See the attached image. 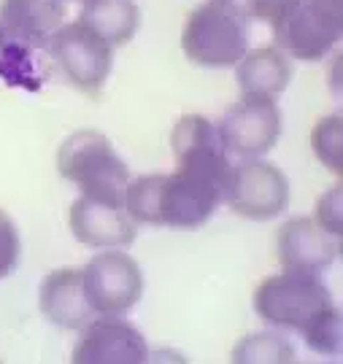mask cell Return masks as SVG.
<instances>
[{"label": "cell", "instance_id": "obj_1", "mask_svg": "<svg viewBox=\"0 0 343 364\" xmlns=\"http://www.w3.org/2000/svg\"><path fill=\"white\" fill-rule=\"evenodd\" d=\"M254 313L268 326L297 332L317 353H341V311L317 273L284 270L254 289Z\"/></svg>", "mask_w": 343, "mask_h": 364}, {"label": "cell", "instance_id": "obj_2", "mask_svg": "<svg viewBox=\"0 0 343 364\" xmlns=\"http://www.w3.org/2000/svg\"><path fill=\"white\" fill-rule=\"evenodd\" d=\"M225 203V192L195 176L154 173L130 178L125 189V210L135 224L198 230Z\"/></svg>", "mask_w": 343, "mask_h": 364}, {"label": "cell", "instance_id": "obj_3", "mask_svg": "<svg viewBox=\"0 0 343 364\" xmlns=\"http://www.w3.org/2000/svg\"><path fill=\"white\" fill-rule=\"evenodd\" d=\"M186 60L198 68H236L249 52V14L236 0H209L189 14L181 33Z\"/></svg>", "mask_w": 343, "mask_h": 364}, {"label": "cell", "instance_id": "obj_4", "mask_svg": "<svg viewBox=\"0 0 343 364\" xmlns=\"http://www.w3.org/2000/svg\"><path fill=\"white\" fill-rule=\"evenodd\" d=\"M57 170L65 181L76 183L84 197L125 205L130 168L119 159L103 132L79 130L68 135L57 151Z\"/></svg>", "mask_w": 343, "mask_h": 364}, {"label": "cell", "instance_id": "obj_5", "mask_svg": "<svg viewBox=\"0 0 343 364\" xmlns=\"http://www.w3.org/2000/svg\"><path fill=\"white\" fill-rule=\"evenodd\" d=\"M270 27L278 52L303 63L324 60L341 43L343 0H300Z\"/></svg>", "mask_w": 343, "mask_h": 364}, {"label": "cell", "instance_id": "obj_6", "mask_svg": "<svg viewBox=\"0 0 343 364\" xmlns=\"http://www.w3.org/2000/svg\"><path fill=\"white\" fill-rule=\"evenodd\" d=\"M46 49L54 63L63 68L68 81L81 92H90V95L100 92V87L111 76L114 46L81 19L68 22V25L63 22Z\"/></svg>", "mask_w": 343, "mask_h": 364}, {"label": "cell", "instance_id": "obj_7", "mask_svg": "<svg viewBox=\"0 0 343 364\" xmlns=\"http://www.w3.org/2000/svg\"><path fill=\"white\" fill-rule=\"evenodd\" d=\"M225 203L241 219H278L290 205V181L284 170L265 159H243L230 170Z\"/></svg>", "mask_w": 343, "mask_h": 364}, {"label": "cell", "instance_id": "obj_8", "mask_svg": "<svg viewBox=\"0 0 343 364\" xmlns=\"http://www.w3.org/2000/svg\"><path fill=\"white\" fill-rule=\"evenodd\" d=\"M281 127L284 119L276 100L260 95H243L222 114L216 132L227 154H236L241 159H260L278 144Z\"/></svg>", "mask_w": 343, "mask_h": 364}, {"label": "cell", "instance_id": "obj_9", "mask_svg": "<svg viewBox=\"0 0 343 364\" xmlns=\"http://www.w3.org/2000/svg\"><path fill=\"white\" fill-rule=\"evenodd\" d=\"M84 294L95 313L122 316L138 305L144 294V273L138 262L125 251L108 248L81 267Z\"/></svg>", "mask_w": 343, "mask_h": 364}, {"label": "cell", "instance_id": "obj_10", "mask_svg": "<svg viewBox=\"0 0 343 364\" xmlns=\"http://www.w3.org/2000/svg\"><path fill=\"white\" fill-rule=\"evenodd\" d=\"M171 146L179 162L176 170L213 183L216 189L225 192L233 165H230V154L225 151L211 119L200 117V114L181 117L171 132Z\"/></svg>", "mask_w": 343, "mask_h": 364}, {"label": "cell", "instance_id": "obj_11", "mask_svg": "<svg viewBox=\"0 0 343 364\" xmlns=\"http://www.w3.org/2000/svg\"><path fill=\"white\" fill-rule=\"evenodd\" d=\"M70 359L76 364H144L149 362V346L127 318L100 316L81 326Z\"/></svg>", "mask_w": 343, "mask_h": 364}, {"label": "cell", "instance_id": "obj_12", "mask_svg": "<svg viewBox=\"0 0 343 364\" xmlns=\"http://www.w3.org/2000/svg\"><path fill=\"white\" fill-rule=\"evenodd\" d=\"M276 254L284 270H303L322 275L341 257V237L324 232L314 219L295 216L276 232Z\"/></svg>", "mask_w": 343, "mask_h": 364}, {"label": "cell", "instance_id": "obj_13", "mask_svg": "<svg viewBox=\"0 0 343 364\" xmlns=\"http://www.w3.org/2000/svg\"><path fill=\"white\" fill-rule=\"evenodd\" d=\"M68 224L79 243L93 248L132 246V240L138 235V224L130 219L125 205L84 195L68 210Z\"/></svg>", "mask_w": 343, "mask_h": 364}, {"label": "cell", "instance_id": "obj_14", "mask_svg": "<svg viewBox=\"0 0 343 364\" xmlns=\"http://www.w3.org/2000/svg\"><path fill=\"white\" fill-rule=\"evenodd\" d=\"M65 22V0H0V27L9 41L46 49Z\"/></svg>", "mask_w": 343, "mask_h": 364}, {"label": "cell", "instance_id": "obj_15", "mask_svg": "<svg viewBox=\"0 0 343 364\" xmlns=\"http://www.w3.org/2000/svg\"><path fill=\"white\" fill-rule=\"evenodd\" d=\"M41 313L60 329H81L93 321V305L84 294L81 270L60 267L41 281L38 291Z\"/></svg>", "mask_w": 343, "mask_h": 364}, {"label": "cell", "instance_id": "obj_16", "mask_svg": "<svg viewBox=\"0 0 343 364\" xmlns=\"http://www.w3.org/2000/svg\"><path fill=\"white\" fill-rule=\"evenodd\" d=\"M236 81L243 95H260L276 100L292 81V63L276 46H260L246 52L236 65Z\"/></svg>", "mask_w": 343, "mask_h": 364}, {"label": "cell", "instance_id": "obj_17", "mask_svg": "<svg viewBox=\"0 0 343 364\" xmlns=\"http://www.w3.org/2000/svg\"><path fill=\"white\" fill-rule=\"evenodd\" d=\"M79 19L111 46H125L138 33L141 11L135 0H84Z\"/></svg>", "mask_w": 343, "mask_h": 364}, {"label": "cell", "instance_id": "obj_18", "mask_svg": "<svg viewBox=\"0 0 343 364\" xmlns=\"http://www.w3.org/2000/svg\"><path fill=\"white\" fill-rule=\"evenodd\" d=\"M233 362H295V348L290 340H284L276 332H257L246 335L233 351Z\"/></svg>", "mask_w": 343, "mask_h": 364}, {"label": "cell", "instance_id": "obj_19", "mask_svg": "<svg viewBox=\"0 0 343 364\" xmlns=\"http://www.w3.org/2000/svg\"><path fill=\"white\" fill-rule=\"evenodd\" d=\"M311 149L317 159L335 176L343 173V119L341 114L319 119L311 132Z\"/></svg>", "mask_w": 343, "mask_h": 364}, {"label": "cell", "instance_id": "obj_20", "mask_svg": "<svg viewBox=\"0 0 343 364\" xmlns=\"http://www.w3.org/2000/svg\"><path fill=\"white\" fill-rule=\"evenodd\" d=\"M19 254H22L19 230L11 221V216L0 208V278H6V275H11L16 270Z\"/></svg>", "mask_w": 343, "mask_h": 364}, {"label": "cell", "instance_id": "obj_21", "mask_svg": "<svg viewBox=\"0 0 343 364\" xmlns=\"http://www.w3.org/2000/svg\"><path fill=\"white\" fill-rule=\"evenodd\" d=\"M341 183H335L330 192H324L322 200L317 203V224L324 230V232L335 235V237H341V219H343V210H341Z\"/></svg>", "mask_w": 343, "mask_h": 364}, {"label": "cell", "instance_id": "obj_22", "mask_svg": "<svg viewBox=\"0 0 343 364\" xmlns=\"http://www.w3.org/2000/svg\"><path fill=\"white\" fill-rule=\"evenodd\" d=\"M300 0H246V14L263 22H278L284 14H290Z\"/></svg>", "mask_w": 343, "mask_h": 364}, {"label": "cell", "instance_id": "obj_23", "mask_svg": "<svg viewBox=\"0 0 343 364\" xmlns=\"http://www.w3.org/2000/svg\"><path fill=\"white\" fill-rule=\"evenodd\" d=\"M6 41H9V38H6V33H3V27H0V49L6 46Z\"/></svg>", "mask_w": 343, "mask_h": 364}, {"label": "cell", "instance_id": "obj_24", "mask_svg": "<svg viewBox=\"0 0 343 364\" xmlns=\"http://www.w3.org/2000/svg\"><path fill=\"white\" fill-rule=\"evenodd\" d=\"M81 3H84V0H81Z\"/></svg>", "mask_w": 343, "mask_h": 364}]
</instances>
